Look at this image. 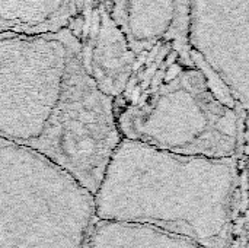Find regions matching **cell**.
Wrapping results in <instances>:
<instances>
[{"mask_svg":"<svg viewBox=\"0 0 249 248\" xmlns=\"http://www.w3.org/2000/svg\"><path fill=\"white\" fill-rule=\"evenodd\" d=\"M79 0H0V34H45L73 23Z\"/></svg>","mask_w":249,"mask_h":248,"instance_id":"ba28073f","label":"cell"},{"mask_svg":"<svg viewBox=\"0 0 249 248\" xmlns=\"http://www.w3.org/2000/svg\"><path fill=\"white\" fill-rule=\"evenodd\" d=\"M0 139L47 158L96 193L121 136L112 98L88 75L71 28L0 34Z\"/></svg>","mask_w":249,"mask_h":248,"instance_id":"6da1fadb","label":"cell"},{"mask_svg":"<svg viewBox=\"0 0 249 248\" xmlns=\"http://www.w3.org/2000/svg\"><path fill=\"white\" fill-rule=\"evenodd\" d=\"M73 32L80 42L82 60L88 75L101 92L112 99L117 98L125 89L139 58L112 20L107 0Z\"/></svg>","mask_w":249,"mask_h":248,"instance_id":"52a82bcc","label":"cell"},{"mask_svg":"<svg viewBox=\"0 0 249 248\" xmlns=\"http://www.w3.org/2000/svg\"><path fill=\"white\" fill-rule=\"evenodd\" d=\"M112 111L121 139L160 151L228 158L247 145L248 111L188 47L142 56Z\"/></svg>","mask_w":249,"mask_h":248,"instance_id":"3957f363","label":"cell"},{"mask_svg":"<svg viewBox=\"0 0 249 248\" xmlns=\"http://www.w3.org/2000/svg\"><path fill=\"white\" fill-rule=\"evenodd\" d=\"M247 146L236 156L179 155L121 139L93 194L98 221L152 227L228 248Z\"/></svg>","mask_w":249,"mask_h":248,"instance_id":"7a4b0ae2","label":"cell"},{"mask_svg":"<svg viewBox=\"0 0 249 248\" xmlns=\"http://www.w3.org/2000/svg\"><path fill=\"white\" fill-rule=\"evenodd\" d=\"M107 7L137 58L165 44L187 47L188 0H107Z\"/></svg>","mask_w":249,"mask_h":248,"instance_id":"8992f818","label":"cell"},{"mask_svg":"<svg viewBox=\"0 0 249 248\" xmlns=\"http://www.w3.org/2000/svg\"><path fill=\"white\" fill-rule=\"evenodd\" d=\"M88 248H204L203 246L146 225L98 221Z\"/></svg>","mask_w":249,"mask_h":248,"instance_id":"9c48e42d","label":"cell"},{"mask_svg":"<svg viewBox=\"0 0 249 248\" xmlns=\"http://www.w3.org/2000/svg\"><path fill=\"white\" fill-rule=\"evenodd\" d=\"M93 194L47 158L0 139V248H88Z\"/></svg>","mask_w":249,"mask_h":248,"instance_id":"277c9868","label":"cell"},{"mask_svg":"<svg viewBox=\"0 0 249 248\" xmlns=\"http://www.w3.org/2000/svg\"><path fill=\"white\" fill-rule=\"evenodd\" d=\"M187 47L249 107V0H188Z\"/></svg>","mask_w":249,"mask_h":248,"instance_id":"5b68a950","label":"cell"}]
</instances>
